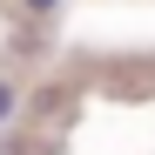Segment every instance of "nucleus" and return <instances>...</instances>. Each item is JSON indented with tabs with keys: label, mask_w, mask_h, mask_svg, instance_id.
Masks as SVG:
<instances>
[{
	"label": "nucleus",
	"mask_w": 155,
	"mask_h": 155,
	"mask_svg": "<svg viewBox=\"0 0 155 155\" xmlns=\"http://www.w3.org/2000/svg\"><path fill=\"white\" fill-rule=\"evenodd\" d=\"M14 108H20V94H14V81H0V128L14 121Z\"/></svg>",
	"instance_id": "f257e3e1"
},
{
	"label": "nucleus",
	"mask_w": 155,
	"mask_h": 155,
	"mask_svg": "<svg viewBox=\"0 0 155 155\" xmlns=\"http://www.w3.org/2000/svg\"><path fill=\"white\" fill-rule=\"evenodd\" d=\"M20 7H27V14H41V20H47V14H61V0H20Z\"/></svg>",
	"instance_id": "f03ea898"
}]
</instances>
